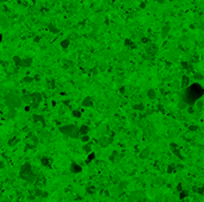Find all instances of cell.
Listing matches in <instances>:
<instances>
[{"label":"cell","mask_w":204,"mask_h":202,"mask_svg":"<svg viewBox=\"0 0 204 202\" xmlns=\"http://www.w3.org/2000/svg\"><path fill=\"white\" fill-rule=\"evenodd\" d=\"M204 95V88L199 83H192L185 89V93L183 95V100H185L189 106H193L196 101L199 100Z\"/></svg>","instance_id":"cell-1"},{"label":"cell","mask_w":204,"mask_h":202,"mask_svg":"<svg viewBox=\"0 0 204 202\" xmlns=\"http://www.w3.org/2000/svg\"><path fill=\"white\" fill-rule=\"evenodd\" d=\"M19 177L26 182H34L36 180V174L29 163H25L22 165L21 170H19Z\"/></svg>","instance_id":"cell-2"},{"label":"cell","mask_w":204,"mask_h":202,"mask_svg":"<svg viewBox=\"0 0 204 202\" xmlns=\"http://www.w3.org/2000/svg\"><path fill=\"white\" fill-rule=\"evenodd\" d=\"M59 130L62 134H65V136H67L69 138H73V139H76L80 136L79 128L76 126H74V125H63V126L60 127Z\"/></svg>","instance_id":"cell-3"},{"label":"cell","mask_w":204,"mask_h":202,"mask_svg":"<svg viewBox=\"0 0 204 202\" xmlns=\"http://www.w3.org/2000/svg\"><path fill=\"white\" fill-rule=\"evenodd\" d=\"M5 102H6V105L8 106L10 111H13L22 105V100L19 99V96H17L16 94H13V93H8V94H6V96H5Z\"/></svg>","instance_id":"cell-4"},{"label":"cell","mask_w":204,"mask_h":202,"mask_svg":"<svg viewBox=\"0 0 204 202\" xmlns=\"http://www.w3.org/2000/svg\"><path fill=\"white\" fill-rule=\"evenodd\" d=\"M41 101H42V96L39 93H32L31 95H30V106L34 107V108L38 107Z\"/></svg>","instance_id":"cell-5"},{"label":"cell","mask_w":204,"mask_h":202,"mask_svg":"<svg viewBox=\"0 0 204 202\" xmlns=\"http://www.w3.org/2000/svg\"><path fill=\"white\" fill-rule=\"evenodd\" d=\"M138 200H146L145 193L141 192V190L134 192L131 195H130V197H129V202H136V201H138Z\"/></svg>","instance_id":"cell-6"},{"label":"cell","mask_w":204,"mask_h":202,"mask_svg":"<svg viewBox=\"0 0 204 202\" xmlns=\"http://www.w3.org/2000/svg\"><path fill=\"white\" fill-rule=\"evenodd\" d=\"M98 143H99V145H100L101 147H106L107 145H110L111 143H112V138L106 137V136H103V137L98 140Z\"/></svg>","instance_id":"cell-7"},{"label":"cell","mask_w":204,"mask_h":202,"mask_svg":"<svg viewBox=\"0 0 204 202\" xmlns=\"http://www.w3.org/2000/svg\"><path fill=\"white\" fill-rule=\"evenodd\" d=\"M146 50H147V52H148L150 56H154L156 52H158V46H156L155 44H152V43H150V44L147 46Z\"/></svg>","instance_id":"cell-8"},{"label":"cell","mask_w":204,"mask_h":202,"mask_svg":"<svg viewBox=\"0 0 204 202\" xmlns=\"http://www.w3.org/2000/svg\"><path fill=\"white\" fill-rule=\"evenodd\" d=\"M81 106H84V107H92V106H93V100H92V98H91V96H86V98L83 100Z\"/></svg>","instance_id":"cell-9"},{"label":"cell","mask_w":204,"mask_h":202,"mask_svg":"<svg viewBox=\"0 0 204 202\" xmlns=\"http://www.w3.org/2000/svg\"><path fill=\"white\" fill-rule=\"evenodd\" d=\"M70 171H72L73 174H79V172L83 171V168H81L79 164H76V163H72V164H70Z\"/></svg>","instance_id":"cell-10"},{"label":"cell","mask_w":204,"mask_h":202,"mask_svg":"<svg viewBox=\"0 0 204 202\" xmlns=\"http://www.w3.org/2000/svg\"><path fill=\"white\" fill-rule=\"evenodd\" d=\"M149 155H150V150H149V147H145V149L140 152V158H141V159H146Z\"/></svg>","instance_id":"cell-11"},{"label":"cell","mask_w":204,"mask_h":202,"mask_svg":"<svg viewBox=\"0 0 204 202\" xmlns=\"http://www.w3.org/2000/svg\"><path fill=\"white\" fill-rule=\"evenodd\" d=\"M119 159H121V156L118 155L117 151H114L112 155L110 156V161L112 162V163H117V162H119Z\"/></svg>","instance_id":"cell-12"},{"label":"cell","mask_w":204,"mask_h":202,"mask_svg":"<svg viewBox=\"0 0 204 202\" xmlns=\"http://www.w3.org/2000/svg\"><path fill=\"white\" fill-rule=\"evenodd\" d=\"M41 163L44 165V167H47V168H50V167H52V159L49 157H42Z\"/></svg>","instance_id":"cell-13"},{"label":"cell","mask_w":204,"mask_h":202,"mask_svg":"<svg viewBox=\"0 0 204 202\" xmlns=\"http://www.w3.org/2000/svg\"><path fill=\"white\" fill-rule=\"evenodd\" d=\"M32 64V58L31 57H26V58H23V63H22V67L24 68H28Z\"/></svg>","instance_id":"cell-14"},{"label":"cell","mask_w":204,"mask_h":202,"mask_svg":"<svg viewBox=\"0 0 204 202\" xmlns=\"http://www.w3.org/2000/svg\"><path fill=\"white\" fill-rule=\"evenodd\" d=\"M189 86H190V79L187 76H183L181 77V87L183 88H187Z\"/></svg>","instance_id":"cell-15"},{"label":"cell","mask_w":204,"mask_h":202,"mask_svg":"<svg viewBox=\"0 0 204 202\" xmlns=\"http://www.w3.org/2000/svg\"><path fill=\"white\" fill-rule=\"evenodd\" d=\"M171 149H172L173 153L176 155V156H178V157H179V158H183V157H181V155H180V152H179V149H178V146H177V144H174V143H172V144H171Z\"/></svg>","instance_id":"cell-16"},{"label":"cell","mask_w":204,"mask_h":202,"mask_svg":"<svg viewBox=\"0 0 204 202\" xmlns=\"http://www.w3.org/2000/svg\"><path fill=\"white\" fill-rule=\"evenodd\" d=\"M80 131V136H85V134L88 133V131H90V127L87 126V125H83V126L79 128Z\"/></svg>","instance_id":"cell-17"},{"label":"cell","mask_w":204,"mask_h":202,"mask_svg":"<svg viewBox=\"0 0 204 202\" xmlns=\"http://www.w3.org/2000/svg\"><path fill=\"white\" fill-rule=\"evenodd\" d=\"M34 121L35 123H41L42 125H44L45 121H44V118L42 115H38V114H35L34 115Z\"/></svg>","instance_id":"cell-18"},{"label":"cell","mask_w":204,"mask_h":202,"mask_svg":"<svg viewBox=\"0 0 204 202\" xmlns=\"http://www.w3.org/2000/svg\"><path fill=\"white\" fill-rule=\"evenodd\" d=\"M127 185H128V182L127 181H122L118 183L117 185V189H118V192H123L125 188H127Z\"/></svg>","instance_id":"cell-19"},{"label":"cell","mask_w":204,"mask_h":202,"mask_svg":"<svg viewBox=\"0 0 204 202\" xmlns=\"http://www.w3.org/2000/svg\"><path fill=\"white\" fill-rule=\"evenodd\" d=\"M170 25H166V26H164L162 28V31H161V37L162 38H166L168 32H170Z\"/></svg>","instance_id":"cell-20"},{"label":"cell","mask_w":204,"mask_h":202,"mask_svg":"<svg viewBox=\"0 0 204 202\" xmlns=\"http://www.w3.org/2000/svg\"><path fill=\"white\" fill-rule=\"evenodd\" d=\"M187 106H189V103H187L185 100H181V101L178 102V108H179V110H186Z\"/></svg>","instance_id":"cell-21"},{"label":"cell","mask_w":204,"mask_h":202,"mask_svg":"<svg viewBox=\"0 0 204 202\" xmlns=\"http://www.w3.org/2000/svg\"><path fill=\"white\" fill-rule=\"evenodd\" d=\"M177 170V165L174 164V163H172V164H170L168 167H167V174H172V172H174Z\"/></svg>","instance_id":"cell-22"},{"label":"cell","mask_w":204,"mask_h":202,"mask_svg":"<svg viewBox=\"0 0 204 202\" xmlns=\"http://www.w3.org/2000/svg\"><path fill=\"white\" fill-rule=\"evenodd\" d=\"M147 95H148V98L150 100H154L156 98V92L155 90H153V89H149L148 92H147Z\"/></svg>","instance_id":"cell-23"},{"label":"cell","mask_w":204,"mask_h":202,"mask_svg":"<svg viewBox=\"0 0 204 202\" xmlns=\"http://www.w3.org/2000/svg\"><path fill=\"white\" fill-rule=\"evenodd\" d=\"M13 62H14V64L17 65V67H22V63H23V58L18 57V56H14V57H13Z\"/></svg>","instance_id":"cell-24"},{"label":"cell","mask_w":204,"mask_h":202,"mask_svg":"<svg viewBox=\"0 0 204 202\" xmlns=\"http://www.w3.org/2000/svg\"><path fill=\"white\" fill-rule=\"evenodd\" d=\"M60 45H61L62 49H67L69 46V39H63V41L60 43Z\"/></svg>","instance_id":"cell-25"},{"label":"cell","mask_w":204,"mask_h":202,"mask_svg":"<svg viewBox=\"0 0 204 202\" xmlns=\"http://www.w3.org/2000/svg\"><path fill=\"white\" fill-rule=\"evenodd\" d=\"M94 158H96V155L92 153V152H90V153H88V157H87V159H86V163H90V162H92Z\"/></svg>","instance_id":"cell-26"},{"label":"cell","mask_w":204,"mask_h":202,"mask_svg":"<svg viewBox=\"0 0 204 202\" xmlns=\"http://www.w3.org/2000/svg\"><path fill=\"white\" fill-rule=\"evenodd\" d=\"M134 110H136V111H143V110H145V106H143L142 103H137V105H135V106H134Z\"/></svg>","instance_id":"cell-27"},{"label":"cell","mask_w":204,"mask_h":202,"mask_svg":"<svg viewBox=\"0 0 204 202\" xmlns=\"http://www.w3.org/2000/svg\"><path fill=\"white\" fill-rule=\"evenodd\" d=\"M48 28L50 29V31H52L53 33H57V32H59V30H57V29H56L55 26H53L52 24H49V25H48Z\"/></svg>","instance_id":"cell-28"},{"label":"cell","mask_w":204,"mask_h":202,"mask_svg":"<svg viewBox=\"0 0 204 202\" xmlns=\"http://www.w3.org/2000/svg\"><path fill=\"white\" fill-rule=\"evenodd\" d=\"M72 114L74 118H80V116H81V112H80V111H73Z\"/></svg>","instance_id":"cell-29"},{"label":"cell","mask_w":204,"mask_h":202,"mask_svg":"<svg viewBox=\"0 0 204 202\" xmlns=\"http://www.w3.org/2000/svg\"><path fill=\"white\" fill-rule=\"evenodd\" d=\"M187 196V192H185V190H181V192L179 193V197L180 199H185Z\"/></svg>","instance_id":"cell-30"},{"label":"cell","mask_w":204,"mask_h":202,"mask_svg":"<svg viewBox=\"0 0 204 202\" xmlns=\"http://www.w3.org/2000/svg\"><path fill=\"white\" fill-rule=\"evenodd\" d=\"M16 143H18V139L17 138H12L10 141H8V144L11 145V146H13V145H16Z\"/></svg>","instance_id":"cell-31"},{"label":"cell","mask_w":204,"mask_h":202,"mask_svg":"<svg viewBox=\"0 0 204 202\" xmlns=\"http://www.w3.org/2000/svg\"><path fill=\"white\" fill-rule=\"evenodd\" d=\"M88 140H90V137H88L87 134H85V136H81V141H84V143H87Z\"/></svg>","instance_id":"cell-32"},{"label":"cell","mask_w":204,"mask_h":202,"mask_svg":"<svg viewBox=\"0 0 204 202\" xmlns=\"http://www.w3.org/2000/svg\"><path fill=\"white\" fill-rule=\"evenodd\" d=\"M124 44L127 45V46H128V45H131V48H136V45H135V44H132L131 42H130V39H125Z\"/></svg>","instance_id":"cell-33"},{"label":"cell","mask_w":204,"mask_h":202,"mask_svg":"<svg viewBox=\"0 0 204 202\" xmlns=\"http://www.w3.org/2000/svg\"><path fill=\"white\" fill-rule=\"evenodd\" d=\"M84 151H85L86 153H90V152H91V146H90V145H84Z\"/></svg>","instance_id":"cell-34"},{"label":"cell","mask_w":204,"mask_h":202,"mask_svg":"<svg viewBox=\"0 0 204 202\" xmlns=\"http://www.w3.org/2000/svg\"><path fill=\"white\" fill-rule=\"evenodd\" d=\"M35 195H36V196H42V195H43V192H42L41 189H36V190H35Z\"/></svg>","instance_id":"cell-35"},{"label":"cell","mask_w":204,"mask_h":202,"mask_svg":"<svg viewBox=\"0 0 204 202\" xmlns=\"http://www.w3.org/2000/svg\"><path fill=\"white\" fill-rule=\"evenodd\" d=\"M87 193H88V194H93V193H96V189L94 188H92V187H87Z\"/></svg>","instance_id":"cell-36"},{"label":"cell","mask_w":204,"mask_h":202,"mask_svg":"<svg viewBox=\"0 0 204 202\" xmlns=\"http://www.w3.org/2000/svg\"><path fill=\"white\" fill-rule=\"evenodd\" d=\"M193 79H196V80H203V75H202V74H195Z\"/></svg>","instance_id":"cell-37"},{"label":"cell","mask_w":204,"mask_h":202,"mask_svg":"<svg viewBox=\"0 0 204 202\" xmlns=\"http://www.w3.org/2000/svg\"><path fill=\"white\" fill-rule=\"evenodd\" d=\"M197 193L199 194V195H203V194H204V185H203V187H199V188L197 189Z\"/></svg>","instance_id":"cell-38"},{"label":"cell","mask_w":204,"mask_h":202,"mask_svg":"<svg viewBox=\"0 0 204 202\" xmlns=\"http://www.w3.org/2000/svg\"><path fill=\"white\" fill-rule=\"evenodd\" d=\"M24 82H32L34 81V77H30V76H26L24 80H23Z\"/></svg>","instance_id":"cell-39"},{"label":"cell","mask_w":204,"mask_h":202,"mask_svg":"<svg viewBox=\"0 0 204 202\" xmlns=\"http://www.w3.org/2000/svg\"><path fill=\"white\" fill-rule=\"evenodd\" d=\"M177 190H178V192H181V190H184V189H183V185H181V183H179V184H178V185H177Z\"/></svg>","instance_id":"cell-40"},{"label":"cell","mask_w":204,"mask_h":202,"mask_svg":"<svg viewBox=\"0 0 204 202\" xmlns=\"http://www.w3.org/2000/svg\"><path fill=\"white\" fill-rule=\"evenodd\" d=\"M181 65L184 67V69H187V67H189V64H187L186 62H181Z\"/></svg>","instance_id":"cell-41"},{"label":"cell","mask_w":204,"mask_h":202,"mask_svg":"<svg viewBox=\"0 0 204 202\" xmlns=\"http://www.w3.org/2000/svg\"><path fill=\"white\" fill-rule=\"evenodd\" d=\"M198 127L197 126H190V131H196Z\"/></svg>","instance_id":"cell-42"},{"label":"cell","mask_w":204,"mask_h":202,"mask_svg":"<svg viewBox=\"0 0 204 202\" xmlns=\"http://www.w3.org/2000/svg\"><path fill=\"white\" fill-rule=\"evenodd\" d=\"M142 42H143V43H148L149 39H148L147 37H145V38H142Z\"/></svg>","instance_id":"cell-43"},{"label":"cell","mask_w":204,"mask_h":202,"mask_svg":"<svg viewBox=\"0 0 204 202\" xmlns=\"http://www.w3.org/2000/svg\"><path fill=\"white\" fill-rule=\"evenodd\" d=\"M156 183H158V184H162V183H164V181H161L160 178H158V180H156Z\"/></svg>","instance_id":"cell-44"},{"label":"cell","mask_w":204,"mask_h":202,"mask_svg":"<svg viewBox=\"0 0 204 202\" xmlns=\"http://www.w3.org/2000/svg\"><path fill=\"white\" fill-rule=\"evenodd\" d=\"M48 196V193L47 192H43V195H42V197H47Z\"/></svg>","instance_id":"cell-45"},{"label":"cell","mask_w":204,"mask_h":202,"mask_svg":"<svg viewBox=\"0 0 204 202\" xmlns=\"http://www.w3.org/2000/svg\"><path fill=\"white\" fill-rule=\"evenodd\" d=\"M201 29L204 31V21H203V23H202V24H201Z\"/></svg>","instance_id":"cell-46"},{"label":"cell","mask_w":204,"mask_h":202,"mask_svg":"<svg viewBox=\"0 0 204 202\" xmlns=\"http://www.w3.org/2000/svg\"><path fill=\"white\" fill-rule=\"evenodd\" d=\"M1 1H5V0H1Z\"/></svg>","instance_id":"cell-47"},{"label":"cell","mask_w":204,"mask_h":202,"mask_svg":"<svg viewBox=\"0 0 204 202\" xmlns=\"http://www.w3.org/2000/svg\"><path fill=\"white\" fill-rule=\"evenodd\" d=\"M171 1H172V0H171Z\"/></svg>","instance_id":"cell-48"}]
</instances>
